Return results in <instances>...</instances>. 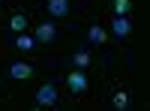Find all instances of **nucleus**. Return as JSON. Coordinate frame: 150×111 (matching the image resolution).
Returning <instances> with one entry per match:
<instances>
[{"label": "nucleus", "instance_id": "6", "mask_svg": "<svg viewBox=\"0 0 150 111\" xmlns=\"http://www.w3.org/2000/svg\"><path fill=\"white\" fill-rule=\"evenodd\" d=\"M9 75L15 78V81H27V78L33 75V66H30V63H21V60H15V63L9 66Z\"/></svg>", "mask_w": 150, "mask_h": 111}, {"label": "nucleus", "instance_id": "7", "mask_svg": "<svg viewBox=\"0 0 150 111\" xmlns=\"http://www.w3.org/2000/svg\"><path fill=\"white\" fill-rule=\"evenodd\" d=\"M9 27H12V33H27V15H24V12H15V15L9 18Z\"/></svg>", "mask_w": 150, "mask_h": 111}, {"label": "nucleus", "instance_id": "3", "mask_svg": "<svg viewBox=\"0 0 150 111\" xmlns=\"http://www.w3.org/2000/svg\"><path fill=\"white\" fill-rule=\"evenodd\" d=\"M57 102V87L54 84H42L36 90V105H54Z\"/></svg>", "mask_w": 150, "mask_h": 111}, {"label": "nucleus", "instance_id": "5", "mask_svg": "<svg viewBox=\"0 0 150 111\" xmlns=\"http://www.w3.org/2000/svg\"><path fill=\"white\" fill-rule=\"evenodd\" d=\"M129 30H132V24H129V18H126V15L111 18V33H114L117 39H126V36H129Z\"/></svg>", "mask_w": 150, "mask_h": 111}, {"label": "nucleus", "instance_id": "9", "mask_svg": "<svg viewBox=\"0 0 150 111\" xmlns=\"http://www.w3.org/2000/svg\"><path fill=\"white\" fill-rule=\"evenodd\" d=\"M90 63H93V57L87 54V51H75V54H72V66H75V69H84V72H87Z\"/></svg>", "mask_w": 150, "mask_h": 111}, {"label": "nucleus", "instance_id": "8", "mask_svg": "<svg viewBox=\"0 0 150 111\" xmlns=\"http://www.w3.org/2000/svg\"><path fill=\"white\" fill-rule=\"evenodd\" d=\"M87 39H90L93 45H102V42L108 39V30H105V27H99V24H93V27L87 30Z\"/></svg>", "mask_w": 150, "mask_h": 111}, {"label": "nucleus", "instance_id": "2", "mask_svg": "<svg viewBox=\"0 0 150 111\" xmlns=\"http://www.w3.org/2000/svg\"><path fill=\"white\" fill-rule=\"evenodd\" d=\"M33 33H36V36H33V39H36V42H42V45H51V42L57 39V27H54V24H51V21H42V24H39V27H36V30H33Z\"/></svg>", "mask_w": 150, "mask_h": 111}, {"label": "nucleus", "instance_id": "1", "mask_svg": "<svg viewBox=\"0 0 150 111\" xmlns=\"http://www.w3.org/2000/svg\"><path fill=\"white\" fill-rule=\"evenodd\" d=\"M66 87H69V93H84L87 90V72L84 69H69V75H66Z\"/></svg>", "mask_w": 150, "mask_h": 111}, {"label": "nucleus", "instance_id": "13", "mask_svg": "<svg viewBox=\"0 0 150 111\" xmlns=\"http://www.w3.org/2000/svg\"><path fill=\"white\" fill-rule=\"evenodd\" d=\"M33 111H42V108H33Z\"/></svg>", "mask_w": 150, "mask_h": 111}, {"label": "nucleus", "instance_id": "12", "mask_svg": "<svg viewBox=\"0 0 150 111\" xmlns=\"http://www.w3.org/2000/svg\"><path fill=\"white\" fill-rule=\"evenodd\" d=\"M111 9H114V18L126 15V12H129V0H114V3H111Z\"/></svg>", "mask_w": 150, "mask_h": 111}, {"label": "nucleus", "instance_id": "10", "mask_svg": "<svg viewBox=\"0 0 150 111\" xmlns=\"http://www.w3.org/2000/svg\"><path fill=\"white\" fill-rule=\"evenodd\" d=\"M33 45H36V39H33L30 33H18L15 36V48H18V51H30Z\"/></svg>", "mask_w": 150, "mask_h": 111}, {"label": "nucleus", "instance_id": "14", "mask_svg": "<svg viewBox=\"0 0 150 111\" xmlns=\"http://www.w3.org/2000/svg\"><path fill=\"white\" fill-rule=\"evenodd\" d=\"M0 3H3V0H0Z\"/></svg>", "mask_w": 150, "mask_h": 111}, {"label": "nucleus", "instance_id": "11", "mask_svg": "<svg viewBox=\"0 0 150 111\" xmlns=\"http://www.w3.org/2000/svg\"><path fill=\"white\" fill-rule=\"evenodd\" d=\"M111 102H114V108H117V111H126V108H129V96H126V90H114Z\"/></svg>", "mask_w": 150, "mask_h": 111}, {"label": "nucleus", "instance_id": "4", "mask_svg": "<svg viewBox=\"0 0 150 111\" xmlns=\"http://www.w3.org/2000/svg\"><path fill=\"white\" fill-rule=\"evenodd\" d=\"M45 9H48V15H54V18H66L69 9H72V3H69V0H48Z\"/></svg>", "mask_w": 150, "mask_h": 111}]
</instances>
